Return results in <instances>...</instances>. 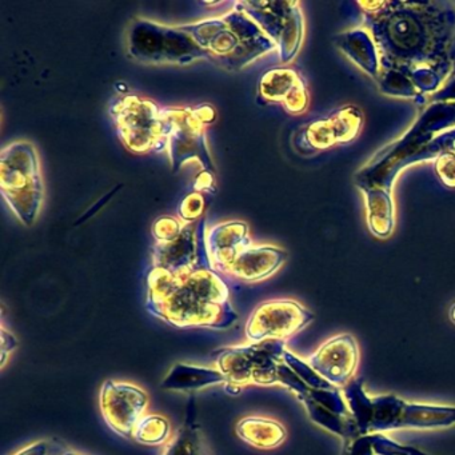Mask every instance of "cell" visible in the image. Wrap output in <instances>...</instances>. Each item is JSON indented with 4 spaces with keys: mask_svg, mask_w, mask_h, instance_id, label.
Listing matches in <instances>:
<instances>
[{
    "mask_svg": "<svg viewBox=\"0 0 455 455\" xmlns=\"http://www.w3.org/2000/svg\"><path fill=\"white\" fill-rule=\"evenodd\" d=\"M50 447H52V443L49 442H36V443L20 450L15 455H49Z\"/></svg>",
    "mask_w": 455,
    "mask_h": 455,
    "instance_id": "cell-36",
    "label": "cell"
},
{
    "mask_svg": "<svg viewBox=\"0 0 455 455\" xmlns=\"http://www.w3.org/2000/svg\"><path fill=\"white\" fill-rule=\"evenodd\" d=\"M404 399L394 394L371 395V418H370V434L387 433L398 430L399 418Z\"/></svg>",
    "mask_w": 455,
    "mask_h": 455,
    "instance_id": "cell-24",
    "label": "cell"
},
{
    "mask_svg": "<svg viewBox=\"0 0 455 455\" xmlns=\"http://www.w3.org/2000/svg\"><path fill=\"white\" fill-rule=\"evenodd\" d=\"M450 319L455 323V305L450 308Z\"/></svg>",
    "mask_w": 455,
    "mask_h": 455,
    "instance_id": "cell-39",
    "label": "cell"
},
{
    "mask_svg": "<svg viewBox=\"0 0 455 455\" xmlns=\"http://www.w3.org/2000/svg\"><path fill=\"white\" fill-rule=\"evenodd\" d=\"M434 172L442 185L455 188V153L447 151L434 161Z\"/></svg>",
    "mask_w": 455,
    "mask_h": 455,
    "instance_id": "cell-31",
    "label": "cell"
},
{
    "mask_svg": "<svg viewBox=\"0 0 455 455\" xmlns=\"http://www.w3.org/2000/svg\"><path fill=\"white\" fill-rule=\"evenodd\" d=\"M0 188L14 214L26 226L34 225L44 204V186L33 143L18 140L4 148Z\"/></svg>",
    "mask_w": 455,
    "mask_h": 455,
    "instance_id": "cell-5",
    "label": "cell"
},
{
    "mask_svg": "<svg viewBox=\"0 0 455 455\" xmlns=\"http://www.w3.org/2000/svg\"><path fill=\"white\" fill-rule=\"evenodd\" d=\"M65 455H79V454H76V452H66Z\"/></svg>",
    "mask_w": 455,
    "mask_h": 455,
    "instance_id": "cell-40",
    "label": "cell"
},
{
    "mask_svg": "<svg viewBox=\"0 0 455 455\" xmlns=\"http://www.w3.org/2000/svg\"><path fill=\"white\" fill-rule=\"evenodd\" d=\"M249 226L244 222L218 223L206 235L207 254L212 267L218 274H223L226 268L251 246Z\"/></svg>",
    "mask_w": 455,
    "mask_h": 455,
    "instance_id": "cell-16",
    "label": "cell"
},
{
    "mask_svg": "<svg viewBox=\"0 0 455 455\" xmlns=\"http://www.w3.org/2000/svg\"><path fill=\"white\" fill-rule=\"evenodd\" d=\"M455 425V406L417 403L404 401L399 418V428L412 430H431L446 428Z\"/></svg>",
    "mask_w": 455,
    "mask_h": 455,
    "instance_id": "cell-19",
    "label": "cell"
},
{
    "mask_svg": "<svg viewBox=\"0 0 455 455\" xmlns=\"http://www.w3.org/2000/svg\"><path fill=\"white\" fill-rule=\"evenodd\" d=\"M110 114L122 142L134 153H148L167 145L166 113L153 100L124 95L114 100Z\"/></svg>",
    "mask_w": 455,
    "mask_h": 455,
    "instance_id": "cell-8",
    "label": "cell"
},
{
    "mask_svg": "<svg viewBox=\"0 0 455 455\" xmlns=\"http://www.w3.org/2000/svg\"><path fill=\"white\" fill-rule=\"evenodd\" d=\"M129 52L135 60L153 65H188L194 60H209L193 36L180 26L170 28L148 20L132 23Z\"/></svg>",
    "mask_w": 455,
    "mask_h": 455,
    "instance_id": "cell-7",
    "label": "cell"
},
{
    "mask_svg": "<svg viewBox=\"0 0 455 455\" xmlns=\"http://www.w3.org/2000/svg\"><path fill=\"white\" fill-rule=\"evenodd\" d=\"M335 46L353 60L367 76L377 81L379 74V57L371 36L364 28L346 31L334 38Z\"/></svg>",
    "mask_w": 455,
    "mask_h": 455,
    "instance_id": "cell-18",
    "label": "cell"
},
{
    "mask_svg": "<svg viewBox=\"0 0 455 455\" xmlns=\"http://www.w3.org/2000/svg\"><path fill=\"white\" fill-rule=\"evenodd\" d=\"M283 359L287 366H289L308 387L313 388V390H324V388L332 387L331 383L327 382L323 377H321V375L307 363V361H303L299 356L292 354L291 351L286 350Z\"/></svg>",
    "mask_w": 455,
    "mask_h": 455,
    "instance_id": "cell-28",
    "label": "cell"
},
{
    "mask_svg": "<svg viewBox=\"0 0 455 455\" xmlns=\"http://www.w3.org/2000/svg\"><path fill=\"white\" fill-rule=\"evenodd\" d=\"M236 434L250 446L262 450L281 446L287 436L286 428L282 423L263 417H247L239 420Z\"/></svg>",
    "mask_w": 455,
    "mask_h": 455,
    "instance_id": "cell-21",
    "label": "cell"
},
{
    "mask_svg": "<svg viewBox=\"0 0 455 455\" xmlns=\"http://www.w3.org/2000/svg\"><path fill=\"white\" fill-rule=\"evenodd\" d=\"M226 385V378L218 369L178 363L162 382V388L177 391H196L214 385Z\"/></svg>",
    "mask_w": 455,
    "mask_h": 455,
    "instance_id": "cell-22",
    "label": "cell"
},
{
    "mask_svg": "<svg viewBox=\"0 0 455 455\" xmlns=\"http://www.w3.org/2000/svg\"><path fill=\"white\" fill-rule=\"evenodd\" d=\"M238 9L222 15L180 26L190 34L207 58L228 70H239L276 49L265 31L236 4Z\"/></svg>",
    "mask_w": 455,
    "mask_h": 455,
    "instance_id": "cell-4",
    "label": "cell"
},
{
    "mask_svg": "<svg viewBox=\"0 0 455 455\" xmlns=\"http://www.w3.org/2000/svg\"><path fill=\"white\" fill-rule=\"evenodd\" d=\"M454 76H455V73H454Z\"/></svg>",
    "mask_w": 455,
    "mask_h": 455,
    "instance_id": "cell-41",
    "label": "cell"
},
{
    "mask_svg": "<svg viewBox=\"0 0 455 455\" xmlns=\"http://www.w3.org/2000/svg\"><path fill=\"white\" fill-rule=\"evenodd\" d=\"M196 417V403L194 398H190L185 423L178 430L174 439L167 444L164 455H204L201 431Z\"/></svg>",
    "mask_w": 455,
    "mask_h": 455,
    "instance_id": "cell-25",
    "label": "cell"
},
{
    "mask_svg": "<svg viewBox=\"0 0 455 455\" xmlns=\"http://www.w3.org/2000/svg\"><path fill=\"white\" fill-rule=\"evenodd\" d=\"M350 414L355 419L361 435H369L370 418H371V395L364 388L362 378H354L342 388Z\"/></svg>",
    "mask_w": 455,
    "mask_h": 455,
    "instance_id": "cell-26",
    "label": "cell"
},
{
    "mask_svg": "<svg viewBox=\"0 0 455 455\" xmlns=\"http://www.w3.org/2000/svg\"><path fill=\"white\" fill-rule=\"evenodd\" d=\"M361 353L354 335L339 334L322 343L307 363L335 387L343 388L355 378Z\"/></svg>",
    "mask_w": 455,
    "mask_h": 455,
    "instance_id": "cell-14",
    "label": "cell"
},
{
    "mask_svg": "<svg viewBox=\"0 0 455 455\" xmlns=\"http://www.w3.org/2000/svg\"><path fill=\"white\" fill-rule=\"evenodd\" d=\"M148 310L180 329L225 330L238 321L228 284L212 266L180 274L151 268L148 275Z\"/></svg>",
    "mask_w": 455,
    "mask_h": 455,
    "instance_id": "cell-2",
    "label": "cell"
},
{
    "mask_svg": "<svg viewBox=\"0 0 455 455\" xmlns=\"http://www.w3.org/2000/svg\"><path fill=\"white\" fill-rule=\"evenodd\" d=\"M363 124L361 108L353 105L342 106L303 127L295 145L305 151H324L334 146L348 145L361 134Z\"/></svg>",
    "mask_w": 455,
    "mask_h": 455,
    "instance_id": "cell-12",
    "label": "cell"
},
{
    "mask_svg": "<svg viewBox=\"0 0 455 455\" xmlns=\"http://www.w3.org/2000/svg\"><path fill=\"white\" fill-rule=\"evenodd\" d=\"M284 340H263L215 351L218 370L225 375L226 391L241 393L246 386L279 385V374L286 353Z\"/></svg>",
    "mask_w": 455,
    "mask_h": 455,
    "instance_id": "cell-6",
    "label": "cell"
},
{
    "mask_svg": "<svg viewBox=\"0 0 455 455\" xmlns=\"http://www.w3.org/2000/svg\"><path fill=\"white\" fill-rule=\"evenodd\" d=\"M259 97L266 103H279L287 113H306L310 94L302 76L294 68H273L263 74L259 82Z\"/></svg>",
    "mask_w": 455,
    "mask_h": 455,
    "instance_id": "cell-15",
    "label": "cell"
},
{
    "mask_svg": "<svg viewBox=\"0 0 455 455\" xmlns=\"http://www.w3.org/2000/svg\"><path fill=\"white\" fill-rule=\"evenodd\" d=\"M314 321V314L294 299H271L260 303L246 323L251 342L284 340L294 337Z\"/></svg>",
    "mask_w": 455,
    "mask_h": 455,
    "instance_id": "cell-11",
    "label": "cell"
},
{
    "mask_svg": "<svg viewBox=\"0 0 455 455\" xmlns=\"http://www.w3.org/2000/svg\"><path fill=\"white\" fill-rule=\"evenodd\" d=\"M375 455H431L414 446L399 443L386 434H371Z\"/></svg>",
    "mask_w": 455,
    "mask_h": 455,
    "instance_id": "cell-30",
    "label": "cell"
},
{
    "mask_svg": "<svg viewBox=\"0 0 455 455\" xmlns=\"http://www.w3.org/2000/svg\"><path fill=\"white\" fill-rule=\"evenodd\" d=\"M379 73L406 79L422 105L455 73V0L359 2Z\"/></svg>",
    "mask_w": 455,
    "mask_h": 455,
    "instance_id": "cell-1",
    "label": "cell"
},
{
    "mask_svg": "<svg viewBox=\"0 0 455 455\" xmlns=\"http://www.w3.org/2000/svg\"><path fill=\"white\" fill-rule=\"evenodd\" d=\"M430 102H455V76L449 79V82L438 92L431 95Z\"/></svg>",
    "mask_w": 455,
    "mask_h": 455,
    "instance_id": "cell-35",
    "label": "cell"
},
{
    "mask_svg": "<svg viewBox=\"0 0 455 455\" xmlns=\"http://www.w3.org/2000/svg\"><path fill=\"white\" fill-rule=\"evenodd\" d=\"M164 113L169 122L167 148L174 172L188 162H198L204 172H212L214 169L207 148L206 124L214 121L212 108H164Z\"/></svg>",
    "mask_w": 455,
    "mask_h": 455,
    "instance_id": "cell-9",
    "label": "cell"
},
{
    "mask_svg": "<svg viewBox=\"0 0 455 455\" xmlns=\"http://www.w3.org/2000/svg\"><path fill=\"white\" fill-rule=\"evenodd\" d=\"M361 191L366 199L370 233L377 238H388L395 228L393 194L380 188H362Z\"/></svg>",
    "mask_w": 455,
    "mask_h": 455,
    "instance_id": "cell-20",
    "label": "cell"
},
{
    "mask_svg": "<svg viewBox=\"0 0 455 455\" xmlns=\"http://www.w3.org/2000/svg\"><path fill=\"white\" fill-rule=\"evenodd\" d=\"M447 151L455 153V102L431 103L399 140L378 151L356 172V188L393 191L402 170L419 162L435 161Z\"/></svg>",
    "mask_w": 455,
    "mask_h": 455,
    "instance_id": "cell-3",
    "label": "cell"
},
{
    "mask_svg": "<svg viewBox=\"0 0 455 455\" xmlns=\"http://www.w3.org/2000/svg\"><path fill=\"white\" fill-rule=\"evenodd\" d=\"M100 398L108 425L119 435L134 438L135 428L148 409V394L130 383L108 380L102 386Z\"/></svg>",
    "mask_w": 455,
    "mask_h": 455,
    "instance_id": "cell-13",
    "label": "cell"
},
{
    "mask_svg": "<svg viewBox=\"0 0 455 455\" xmlns=\"http://www.w3.org/2000/svg\"><path fill=\"white\" fill-rule=\"evenodd\" d=\"M343 451H345V455H375L374 449H372L371 434L358 436L350 443L345 444Z\"/></svg>",
    "mask_w": 455,
    "mask_h": 455,
    "instance_id": "cell-34",
    "label": "cell"
},
{
    "mask_svg": "<svg viewBox=\"0 0 455 455\" xmlns=\"http://www.w3.org/2000/svg\"><path fill=\"white\" fill-rule=\"evenodd\" d=\"M212 182H214V180H212V172H204V174H201V177H199V180H196V191L212 190Z\"/></svg>",
    "mask_w": 455,
    "mask_h": 455,
    "instance_id": "cell-38",
    "label": "cell"
},
{
    "mask_svg": "<svg viewBox=\"0 0 455 455\" xmlns=\"http://www.w3.org/2000/svg\"><path fill=\"white\" fill-rule=\"evenodd\" d=\"M287 259V252L270 244H251L238 255L226 268L225 275L243 282H259L267 279L282 267Z\"/></svg>",
    "mask_w": 455,
    "mask_h": 455,
    "instance_id": "cell-17",
    "label": "cell"
},
{
    "mask_svg": "<svg viewBox=\"0 0 455 455\" xmlns=\"http://www.w3.org/2000/svg\"><path fill=\"white\" fill-rule=\"evenodd\" d=\"M204 199L202 194L193 193L183 199L180 207V215L183 222L191 223L199 220L204 212Z\"/></svg>",
    "mask_w": 455,
    "mask_h": 455,
    "instance_id": "cell-32",
    "label": "cell"
},
{
    "mask_svg": "<svg viewBox=\"0 0 455 455\" xmlns=\"http://www.w3.org/2000/svg\"><path fill=\"white\" fill-rule=\"evenodd\" d=\"M183 223L172 217H162L156 220L153 226V234L156 242L170 241L175 238L182 230Z\"/></svg>",
    "mask_w": 455,
    "mask_h": 455,
    "instance_id": "cell-33",
    "label": "cell"
},
{
    "mask_svg": "<svg viewBox=\"0 0 455 455\" xmlns=\"http://www.w3.org/2000/svg\"><path fill=\"white\" fill-rule=\"evenodd\" d=\"M170 425L161 415H146L134 431L135 441L143 444H159L169 438Z\"/></svg>",
    "mask_w": 455,
    "mask_h": 455,
    "instance_id": "cell-27",
    "label": "cell"
},
{
    "mask_svg": "<svg viewBox=\"0 0 455 455\" xmlns=\"http://www.w3.org/2000/svg\"><path fill=\"white\" fill-rule=\"evenodd\" d=\"M15 346H17L15 338L12 337V334H9L6 330L2 329V364H4V363H6L7 350H14Z\"/></svg>",
    "mask_w": 455,
    "mask_h": 455,
    "instance_id": "cell-37",
    "label": "cell"
},
{
    "mask_svg": "<svg viewBox=\"0 0 455 455\" xmlns=\"http://www.w3.org/2000/svg\"><path fill=\"white\" fill-rule=\"evenodd\" d=\"M298 399H299L303 406H305L308 418H310L315 425L321 426L324 430L339 436L343 441V446L350 443V442H353L354 439L358 438V436H361V433H359L358 426H356L353 415L350 414L343 417V415L334 414V412L324 409L323 406L316 403L314 399H311L310 396L307 395L299 396Z\"/></svg>",
    "mask_w": 455,
    "mask_h": 455,
    "instance_id": "cell-23",
    "label": "cell"
},
{
    "mask_svg": "<svg viewBox=\"0 0 455 455\" xmlns=\"http://www.w3.org/2000/svg\"><path fill=\"white\" fill-rule=\"evenodd\" d=\"M306 395L310 396L316 403L321 404L324 409L334 412V414L343 415V417L350 415V410H348L347 403H346L342 388L335 387V386L324 388V390H313V388H310V391Z\"/></svg>",
    "mask_w": 455,
    "mask_h": 455,
    "instance_id": "cell-29",
    "label": "cell"
},
{
    "mask_svg": "<svg viewBox=\"0 0 455 455\" xmlns=\"http://www.w3.org/2000/svg\"><path fill=\"white\" fill-rule=\"evenodd\" d=\"M247 15L275 44L282 63L297 57L303 41V15L298 2H239Z\"/></svg>",
    "mask_w": 455,
    "mask_h": 455,
    "instance_id": "cell-10",
    "label": "cell"
}]
</instances>
